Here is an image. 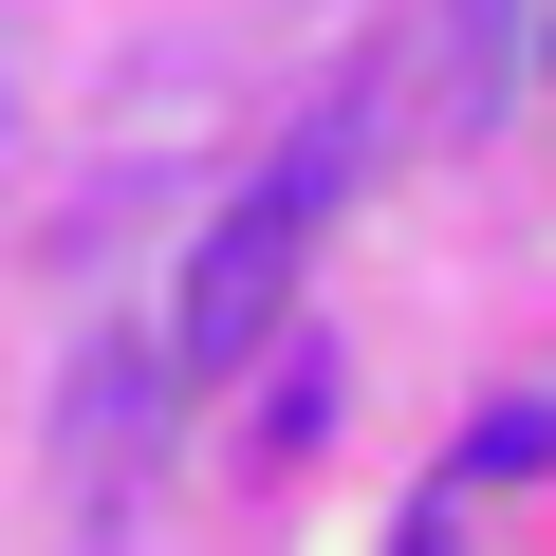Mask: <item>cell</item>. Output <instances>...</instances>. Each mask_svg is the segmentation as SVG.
<instances>
[{"label":"cell","instance_id":"6da1fadb","mask_svg":"<svg viewBox=\"0 0 556 556\" xmlns=\"http://www.w3.org/2000/svg\"><path fill=\"white\" fill-rule=\"evenodd\" d=\"M334 186H353V112H316L298 149H278L260 186H241V223H204V260H186V371H241L260 334H278V298H298V241L334 223Z\"/></svg>","mask_w":556,"mask_h":556},{"label":"cell","instance_id":"7a4b0ae2","mask_svg":"<svg viewBox=\"0 0 556 556\" xmlns=\"http://www.w3.org/2000/svg\"><path fill=\"white\" fill-rule=\"evenodd\" d=\"M75 464H93V482H130V464H149V371H130V353H93V371H75Z\"/></svg>","mask_w":556,"mask_h":556},{"label":"cell","instance_id":"3957f363","mask_svg":"<svg viewBox=\"0 0 556 556\" xmlns=\"http://www.w3.org/2000/svg\"><path fill=\"white\" fill-rule=\"evenodd\" d=\"M445 112H501V56H519V0H445Z\"/></svg>","mask_w":556,"mask_h":556},{"label":"cell","instance_id":"277c9868","mask_svg":"<svg viewBox=\"0 0 556 556\" xmlns=\"http://www.w3.org/2000/svg\"><path fill=\"white\" fill-rule=\"evenodd\" d=\"M538 445H556V408H482V427H464V482H519Z\"/></svg>","mask_w":556,"mask_h":556},{"label":"cell","instance_id":"5b68a950","mask_svg":"<svg viewBox=\"0 0 556 556\" xmlns=\"http://www.w3.org/2000/svg\"><path fill=\"white\" fill-rule=\"evenodd\" d=\"M538 38H556V20H538Z\"/></svg>","mask_w":556,"mask_h":556}]
</instances>
